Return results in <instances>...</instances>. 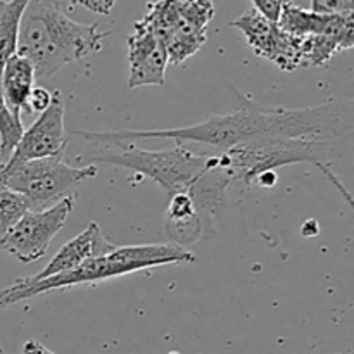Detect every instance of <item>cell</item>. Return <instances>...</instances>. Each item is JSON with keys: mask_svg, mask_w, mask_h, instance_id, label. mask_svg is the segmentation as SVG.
Instances as JSON below:
<instances>
[{"mask_svg": "<svg viewBox=\"0 0 354 354\" xmlns=\"http://www.w3.org/2000/svg\"><path fill=\"white\" fill-rule=\"evenodd\" d=\"M277 180H279L277 171H265L261 173V175L256 176L254 183L259 187H265V189H272V187H275Z\"/></svg>", "mask_w": 354, "mask_h": 354, "instance_id": "cell-22", "label": "cell"}, {"mask_svg": "<svg viewBox=\"0 0 354 354\" xmlns=\"http://www.w3.org/2000/svg\"><path fill=\"white\" fill-rule=\"evenodd\" d=\"M216 14L211 0H176L149 2L142 23L147 24L162 41L168 64H183L203 48L207 40V26Z\"/></svg>", "mask_w": 354, "mask_h": 354, "instance_id": "cell-6", "label": "cell"}, {"mask_svg": "<svg viewBox=\"0 0 354 354\" xmlns=\"http://www.w3.org/2000/svg\"><path fill=\"white\" fill-rule=\"evenodd\" d=\"M66 104L61 92L52 93V102L45 113L37 118L30 128H26L12 156L3 166L21 165L35 159L50 158L64 154L68 147L64 130ZM2 166V168H3Z\"/></svg>", "mask_w": 354, "mask_h": 354, "instance_id": "cell-9", "label": "cell"}, {"mask_svg": "<svg viewBox=\"0 0 354 354\" xmlns=\"http://www.w3.org/2000/svg\"><path fill=\"white\" fill-rule=\"evenodd\" d=\"M313 12L318 14H346V12H354V2L348 0V2H337V0H315L313 7H311Z\"/></svg>", "mask_w": 354, "mask_h": 354, "instance_id": "cell-20", "label": "cell"}, {"mask_svg": "<svg viewBox=\"0 0 354 354\" xmlns=\"http://www.w3.org/2000/svg\"><path fill=\"white\" fill-rule=\"evenodd\" d=\"M111 31L99 23L82 24L68 17L61 2H28L19 24L17 54L28 59L35 78L48 80L66 64L102 48Z\"/></svg>", "mask_w": 354, "mask_h": 354, "instance_id": "cell-2", "label": "cell"}, {"mask_svg": "<svg viewBox=\"0 0 354 354\" xmlns=\"http://www.w3.org/2000/svg\"><path fill=\"white\" fill-rule=\"evenodd\" d=\"M73 204L75 196H69L45 211H28L0 241V251L9 252L21 263H35L44 258L52 239L64 227Z\"/></svg>", "mask_w": 354, "mask_h": 354, "instance_id": "cell-8", "label": "cell"}, {"mask_svg": "<svg viewBox=\"0 0 354 354\" xmlns=\"http://www.w3.org/2000/svg\"><path fill=\"white\" fill-rule=\"evenodd\" d=\"M322 147L324 142L306 138H259L227 151H218V156L232 182H241L248 189L261 173L275 171L280 166L296 162L310 161L324 171H328L322 162V159L327 158Z\"/></svg>", "mask_w": 354, "mask_h": 354, "instance_id": "cell-7", "label": "cell"}, {"mask_svg": "<svg viewBox=\"0 0 354 354\" xmlns=\"http://www.w3.org/2000/svg\"><path fill=\"white\" fill-rule=\"evenodd\" d=\"M166 234L178 248L203 239L204 223L187 192L169 197V206L166 211Z\"/></svg>", "mask_w": 354, "mask_h": 354, "instance_id": "cell-14", "label": "cell"}, {"mask_svg": "<svg viewBox=\"0 0 354 354\" xmlns=\"http://www.w3.org/2000/svg\"><path fill=\"white\" fill-rule=\"evenodd\" d=\"M277 26L296 37H328L341 47V50H348L354 45V12L318 14L301 9L296 2H286Z\"/></svg>", "mask_w": 354, "mask_h": 354, "instance_id": "cell-11", "label": "cell"}, {"mask_svg": "<svg viewBox=\"0 0 354 354\" xmlns=\"http://www.w3.org/2000/svg\"><path fill=\"white\" fill-rule=\"evenodd\" d=\"M116 248L118 245L106 241L99 223L92 221L78 237L71 239L68 244L62 245V248L55 252L54 258L50 259V263H48L40 273H35V275L31 277H24L23 280L28 283H35L40 282V280L50 279V277L61 275V273H68L71 272V270L82 266L83 263L88 261V259L107 256Z\"/></svg>", "mask_w": 354, "mask_h": 354, "instance_id": "cell-12", "label": "cell"}, {"mask_svg": "<svg viewBox=\"0 0 354 354\" xmlns=\"http://www.w3.org/2000/svg\"><path fill=\"white\" fill-rule=\"evenodd\" d=\"M283 0H254L252 7L265 17L268 23L277 24L283 10Z\"/></svg>", "mask_w": 354, "mask_h": 354, "instance_id": "cell-19", "label": "cell"}, {"mask_svg": "<svg viewBox=\"0 0 354 354\" xmlns=\"http://www.w3.org/2000/svg\"><path fill=\"white\" fill-rule=\"evenodd\" d=\"M128 45V86L138 88L145 85H165L168 54L154 31L142 23L140 19L133 23V31L127 40Z\"/></svg>", "mask_w": 354, "mask_h": 354, "instance_id": "cell-10", "label": "cell"}, {"mask_svg": "<svg viewBox=\"0 0 354 354\" xmlns=\"http://www.w3.org/2000/svg\"><path fill=\"white\" fill-rule=\"evenodd\" d=\"M52 102V93L48 92L47 88H41V86H35L31 90L30 97H28V102H26V113L31 114H38L40 116L41 113L48 109Z\"/></svg>", "mask_w": 354, "mask_h": 354, "instance_id": "cell-18", "label": "cell"}, {"mask_svg": "<svg viewBox=\"0 0 354 354\" xmlns=\"http://www.w3.org/2000/svg\"><path fill=\"white\" fill-rule=\"evenodd\" d=\"M232 93L239 107L234 113L214 114L203 123L169 130H118V131H73L93 144H121L142 138H173L178 144L196 142L227 151L259 138H306L327 142L344 135L353 127L351 100H328L306 109L259 107L235 88Z\"/></svg>", "mask_w": 354, "mask_h": 354, "instance_id": "cell-1", "label": "cell"}, {"mask_svg": "<svg viewBox=\"0 0 354 354\" xmlns=\"http://www.w3.org/2000/svg\"><path fill=\"white\" fill-rule=\"evenodd\" d=\"M23 133V120L14 116L3 106V102H0V168L10 159V156H12L14 149L19 144Z\"/></svg>", "mask_w": 354, "mask_h": 354, "instance_id": "cell-16", "label": "cell"}, {"mask_svg": "<svg viewBox=\"0 0 354 354\" xmlns=\"http://www.w3.org/2000/svg\"><path fill=\"white\" fill-rule=\"evenodd\" d=\"M28 0H0V83L7 61L17 54V40H19V24ZM2 102V95H0Z\"/></svg>", "mask_w": 354, "mask_h": 354, "instance_id": "cell-15", "label": "cell"}, {"mask_svg": "<svg viewBox=\"0 0 354 354\" xmlns=\"http://www.w3.org/2000/svg\"><path fill=\"white\" fill-rule=\"evenodd\" d=\"M28 211L30 207L21 194L0 187V241Z\"/></svg>", "mask_w": 354, "mask_h": 354, "instance_id": "cell-17", "label": "cell"}, {"mask_svg": "<svg viewBox=\"0 0 354 354\" xmlns=\"http://www.w3.org/2000/svg\"><path fill=\"white\" fill-rule=\"evenodd\" d=\"M35 82H37L35 69L28 59L16 54L7 61L2 73L0 95H2L3 106L16 118H21L23 111L26 109L28 97L35 88Z\"/></svg>", "mask_w": 354, "mask_h": 354, "instance_id": "cell-13", "label": "cell"}, {"mask_svg": "<svg viewBox=\"0 0 354 354\" xmlns=\"http://www.w3.org/2000/svg\"><path fill=\"white\" fill-rule=\"evenodd\" d=\"M97 176V166L75 168L64 161V154L35 159L0 168V187L21 194L30 211H45L62 199L75 196L83 182Z\"/></svg>", "mask_w": 354, "mask_h": 354, "instance_id": "cell-5", "label": "cell"}, {"mask_svg": "<svg viewBox=\"0 0 354 354\" xmlns=\"http://www.w3.org/2000/svg\"><path fill=\"white\" fill-rule=\"evenodd\" d=\"M23 354H55L37 341H28L23 346Z\"/></svg>", "mask_w": 354, "mask_h": 354, "instance_id": "cell-23", "label": "cell"}, {"mask_svg": "<svg viewBox=\"0 0 354 354\" xmlns=\"http://www.w3.org/2000/svg\"><path fill=\"white\" fill-rule=\"evenodd\" d=\"M73 3H80V6L92 10V12L100 14V16H106V14H109L111 10H113L114 3L116 2H113V0H109V2H104V0H93V2H90V0H80V2H73Z\"/></svg>", "mask_w": 354, "mask_h": 354, "instance_id": "cell-21", "label": "cell"}, {"mask_svg": "<svg viewBox=\"0 0 354 354\" xmlns=\"http://www.w3.org/2000/svg\"><path fill=\"white\" fill-rule=\"evenodd\" d=\"M196 256L187 249L175 244H144V245H124L116 248L113 252L100 258H92L83 263L78 268L68 273L50 277L40 282L28 283L23 279L7 289L0 290V310L10 306L19 301L52 292V290L68 289L80 283L102 282V280L123 277L138 270L154 268L161 265H176V263H192Z\"/></svg>", "mask_w": 354, "mask_h": 354, "instance_id": "cell-3", "label": "cell"}, {"mask_svg": "<svg viewBox=\"0 0 354 354\" xmlns=\"http://www.w3.org/2000/svg\"><path fill=\"white\" fill-rule=\"evenodd\" d=\"M95 145L97 147L88 152L92 161L123 166L130 171L149 176L168 197L189 192L211 162V154H196L185 144H176L165 151H145L130 142Z\"/></svg>", "mask_w": 354, "mask_h": 354, "instance_id": "cell-4", "label": "cell"}]
</instances>
